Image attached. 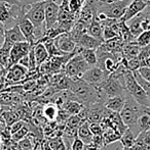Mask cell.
Segmentation results:
<instances>
[{
    "label": "cell",
    "instance_id": "1",
    "mask_svg": "<svg viewBox=\"0 0 150 150\" xmlns=\"http://www.w3.org/2000/svg\"><path fill=\"white\" fill-rule=\"evenodd\" d=\"M69 90L83 105H94L102 99L96 86L86 83L81 78H69Z\"/></svg>",
    "mask_w": 150,
    "mask_h": 150
},
{
    "label": "cell",
    "instance_id": "2",
    "mask_svg": "<svg viewBox=\"0 0 150 150\" xmlns=\"http://www.w3.org/2000/svg\"><path fill=\"white\" fill-rule=\"evenodd\" d=\"M143 111V106L140 105L134 98L132 95H130L128 92L126 93V102L120 110L119 115L120 119L123 122V124L132 131L135 134V136L138 137L140 134V130H139L138 126H137V120L140 117Z\"/></svg>",
    "mask_w": 150,
    "mask_h": 150
},
{
    "label": "cell",
    "instance_id": "3",
    "mask_svg": "<svg viewBox=\"0 0 150 150\" xmlns=\"http://www.w3.org/2000/svg\"><path fill=\"white\" fill-rule=\"evenodd\" d=\"M46 0L43 1H38L35 3H32L28 5V10H26L25 16L31 21L35 28V39H36V43L38 41L42 39L45 36L46 28H45V23H44V8H45ZM35 43V44H36Z\"/></svg>",
    "mask_w": 150,
    "mask_h": 150
},
{
    "label": "cell",
    "instance_id": "4",
    "mask_svg": "<svg viewBox=\"0 0 150 150\" xmlns=\"http://www.w3.org/2000/svg\"><path fill=\"white\" fill-rule=\"evenodd\" d=\"M124 78V89L130 95H132L133 98L137 101L143 107L150 106V101L147 97L144 89L141 87V85L138 83V81L135 78L133 71L126 69L123 74Z\"/></svg>",
    "mask_w": 150,
    "mask_h": 150
},
{
    "label": "cell",
    "instance_id": "5",
    "mask_svg": "<svg viewBox=\"0 0 150 150\" xmlns=\"http://www.w3.org/2000/svg\"><path fill=\"white\" fill-rule=\"evenodd\" d=\"M90 65L85 61L80 52H76L65 64L64 71L68 78H81L83 73Z\"/></svg>",
    "mask_w": 150,
    "mask_h": 150
},
{
    "label": "cell",
    "instance_id": "6",
    "mask_svg": "<svg viewBox=\"0 0 150 150\" xmlns=\"http://www.w3.org/2000/svg\"><path fill=\"white\" fill-rule=\"evenodd\" d=\"M26 6H23L22 10H21L20 14L18 16V20H17V24L19 25L22 33L24 34L25 38H26V41H28L31 45H35L36 43V39H35V28L33 26V24L31 23V21L28 18H26L25 16V12H26Z\"/></svg>",
    "mask_w": 150,
    "mask_h": 150
},
{
    "label": "cell",
    "instance_id": "7",
    "mask_svg": "<svg viewBox=\"0 0 150 150\" xmlns=\"http://www.w3.org/2000/svg\"><path fill=\"white\" fill-rule=\"evenodd\" d=\"M108 76V74L105 71H103L101 67H99L98 65H93L84 71L83 75L81 76V79L90 85L98 86L104 80H106Z\"/></svg>",
    "mask_w": 150,
    "mask_h": 150
},
{
    "label": "cell",
    "instance_id": "8",
    "mask_svg": "<svg viewBox=\"0 0 150 150\" xmlns=\"http://www.w3.org/2000/svg\"><path fill=\"white\" fill-rule=\"evenodd\" d=\"M31 47H32V45H31L28 41H22V42H17V43H14V45H12L11 49H10L8 69H9L11 65L18 63L21 58L26 56L27 54L29 53V51H30Z\"/></svg>",
    "mask_w": 150,
    "mask_h": 150
},
{
    "label": "cell",
    "instance_id": "9",
    "mask_svg": "<svg viewBox=\"0 0 150 150\" xmlns=\"http://www.w3.org/2000/svg\"><path fill=\"white\" fill-rule=\"evenodd\" d=\"M60 6L57 5L50 0H46L45 8H44V23H45L46 31L54 28L58 24Z\"/></svg>",
    "mask_w": 150,
    "mask_h": 150
},
{
    "label": "cell",
    "instance_id": "10",
    "mask_svg": "<svg viewBox=\"0 0 150 150\" xmlns=\"http://www.w3.org/2000/svg\"><path fill=\"white\" fill-rule=\"evenodd\" d=\"M55 44H56L57 48L60 50L61 52H63L64 54H69L72 52H77V44L72 38L70 37L68 33H63L61 35L57 36L56 38H54Z\"/></svg>",
    "mask_w": 150,
    "mask_h": 150
},
{
    "label": "cell",
    "instance_id": "11",
    "mask_svg": "<svg viewBox=\"0 0 150 150\" xmlns=\"http://www.w3.org/2000/svg\"><path fill=\"white\" fill-rule=\"evenodd\" d=\"M147 6V1L146 0H132L130 3L128 4L124 11L123 16H121L120 21L126 23L128 20H131L132 18H134L135 16L139 14L140 12H142L143 10L146 8Z\"/></svg>",
    "mask_w": 150,
    "mask_h": 150
},
{
    "label": "cell",
    "instance_id": "12",
    "mask_svg": "<svg viewBox=\"0 0 150 150\" xmlns=\"http://www.w3.org/2000/svg\"><path fill=\"white\" fill-rule=\"evenodd\" d=\"M28 71V69L25 67L24 65L16 63L7 69L5 81L9 82V83H18L26 77Z\"/></svg>",
    "mask_w": 150,
    "mask_h": 150
},
{
    "label": "cell",
    "instance_id": "13",
    "mask_svg": "<svg viewBox=\"0 0 150 150\" xmlns=\"http://www.w3.org/2000/svg\"><path fill=\"white\" fill-rule=\"evenodd\" d=\"M103 43L102 40H99L97 38L90 36V34L82 33L81 35L78 37L76 44L81 46L82 48H88V49H95L97 50Z\"/></svg>",
    "mask_w": 150,
    "mask_h": 150
},
{
    "label": "cell",
    "instance_id": "14",
    "mask_svg": "<svg viewBox=\"0 0 150 150\" xmlns=\"http://www.w3.org/2000/svg\"><path fill=\"white\" fill-rule=\"evenodd\" d=\"M10 5L7 2H0V22L5 26V29L11 28L17 25V21L12 18L10 12Z\"/></svg>",
    "mask_w": 150,
    "mask_h": 150
},
{
    "label": "cell",
    "instance_id": "15",
    "mask_svg": "<svg viewBox=\"0 0 150 150\" xmlns=\"http://www.w3.org/2000/svg\"><path fill=\"white\" fill-rule=\"evenodd\" d=\"M126 93L122 95H116V96L108 97L105 100V107L108 110H111L112 112L119 113L122 109L126 102Z\"/></svg>",
    "mask_w": 150,
    "mask_h": 150
},
{
    "label": "cell",
    "instance_id": "16",
    "mask_svg": "<svg viewBox=\"0 0 150 150\" xmlns=\"http://www.w3.org/2000/svg\"><path fill=\"white\" fill-rule=\"evenodd\" d=\"M77 138H79L84 144L94 141V135L90 129V122L88 120H83L77 129Z\"/></svg>",
    "mask_w": 150,
    "mask_h": 150
},
{
    "label": "cell",
    "instance_id": "17",
    "mask_svg": "<svg viewBox=\"0 0 150 150\" xmlns=\"http://www.w3.org/2000/svg\"><path fill=\"white\" fill-rule=\"evenodd\" d=\"M4 39L8 40L9 42H11L12 44L17 43V42H22L26 41L24 34L22 33L19 25H14L11 28L5 29V33H4Z\"/></svg>",
    "mask_w": 150,
    "mask_h": 150
},
{
    "label": "cell",
    "instance_id": "18",
    "mask_svg": "<svg viewBox=\"0 0 150 150\" xmlns=\"http://www.w3.org/2000/svg\"><path fill=\"white\" fill-rule=\"evenodd\" d=\"M33 50H34V56L37 67H39L40 64H42L44 61H46L50 58V54H48L47 50L42 42H37L33 46Z\"/></svg>",
    "mask_w": 150,
    "mask_h": 150
},
{
    "label": "cell",
    "instance_id": "19",
    "mask_svg": "<svg viewBox=\"0 0 150 150\" xmlns=\"http://www.w3.org/2000/svg\"><path fill=\"white\" fill-rule=\"evenodd\" d=\"M141 46L137 44L136 41L124 43L122 46V55L126 59H131V58L137 57L140 53Z\"/></svg>",
    "mask_w": 150,
    "mask_h": 150
},
{
    "label": "cell",
    "instance_id": "20",
    "mask_svg": "<svg viewBox=\"0 0 150 150\" xmlns=\"http://www.w3.org/2000/svg\"><path fill=\"white\" fill-rule=\"evenodd\" d=\"M84 108V105L80 102L79 100H69L68 102L65 103V105L61 109L67 112L69 115H79V112Z\"/></svg>",
    "mask_w": 150,
    "mask_h": 150
},
{
    "label": "cell",
    "instance_id": "21",
    "mask_svg": "<svg viewBox=\"0 0 150 150\" xmlns=\"http://www.w3.org/2000/svg\"><path fill=\"white\" fill-rule=\"evenodd\" d=\"M88 34L103 41V26H101V23L95 16L88 27Z\"/></svg>",
    "mask_w": 150,
    "mask_h": 150
},
{
    "label": "cell",
    "instance_id": "22",
    "mask_svg": "<svg viewBox=\"0 0 150 150\" xmlns=\"http://www.w3.org/2000/svg\"><path fill=\"white\" fill-rule=\"evenodd\" d=\"M79 52H80V54L82 55V57L85 59V61L90 65V67L97 64V51L95 49L82 48L81 46H80Z\"/></svg>",
    "mask_w": 150,
    "mask_h": 150
},
{
    "label": "cell",
    "instance_id": "23",
    "mask_svg": "<svg viewBox=\"0 0 150 150\" xmlns=\"http://www.w3.org/2000/svg\"><path fill=\"white\" fill-rule=\"evenodd\" d=\"M136 138L137 137L135 136L134 133L128 128H126V131L121 134V137L119 139H120V142L122 143V145L126 148H131L135 144V142H136Z\"/></svg>",
    "mask_w": 150,
    "mask_h": 150
},
{
    "label": "cell",
    "instance_id": "24",
    "mask_svg": "<svg viewBox=\"0 0 150 150\" xmlns=\"http://www.w3.org/2000/svg\"><path fill=\"white\" fill-rule=\"evenodd\" d=\"M42 113H43V117L47 120L54 122V120H56L57 117H58L59 108L56 104H47L43 107Z\"/></svg>",
    "mask_w": 150,
    "mask_h": 150
},
{
    "label": "cell",
    "instance_id": "25",
    "mask_svg": "<svg viewBox=\"0 0 150 150\" xmlns=\"http://www.w3.org/2000/svg\"><path fill=\"white\" fill-rule=\"evenodd\" d=\"M137 126H138L140 132H144V131L150 130V117L143 112L140 117L137 120Z\"/></svg>",
    "mask_w": 150,
    "mask_h": 150
},
{
    "label": "cell",
    "instance_id": "26",
    "mask_svg": "<svg viewBox=\"0 0 150 150\" xmlns=\"http://www.w3.org/2000/svg\"><path fill=\"white\" fill-rule=\"evenodd\" d=\"M133 74H134L135 78H136V80L138 81V83L141 85V87L144 89L145 93H146L147 97H148V99H149V101H150V82L146 81V80H145L144 78H143L142 76L139 74L138 71H133Z\"/></svg>",
    "mask_w": 150,
    "mask_h": 150
},
{
    "label": "cell",
    "instance_id": "27",
    "mask_svg": "<svg viewBox=\"0 0 150 150\" xmlns=\"http://www.w3.org/2000/svg\"><path fill=\"white\" fill-rule=\"evenodd\" d=\"M34 149H35L34 142H33L32 139L28 135L25 138H23L22 140L18 141V150H34Z\"/></svg>",
    "mask_w": 150,
    "mask_h": 150
},
{
    "label": "cell",
    "instance_id": "28",
    "mask_svg": "<svg viewBox=\"0 0 150 150\" xmlns=\"http://www.w3.org/2000/svg\"><path fill=\"white\" fill-rule=\"evenodd\" d=\"M116 37H119L117 32L114 30L113 27L110 26H104L103 27V41L114 39Z\"/></svg>",
    "mask_w": 150,
    "mask_h": 150
},
{
    "label": "cell",
    "instance_id": "29",
    "mask_svg": "<svg viewBox=\"0 0 150 150\" xmlns=\"http://www.w3.org/2000/svg\"><path fill=\"white\" fill-rule=\"evenodd\" d=\"M135 41L137 42L138 45H140L141 47L147 45L150 43V31H143L139 36H137Z\"/></svg>",
    "mask_w": 150,
    "mask_h": 150
},
{
    "label": "cell",
    "instance_id": "30",
    "mask_svg": "<svg viewBox=\"0 0 150 150\" xmlns=\"http://www.w3.org/2000/svg\"><path fill=\"white\" fill-rule=\"evenodd\" d=\"M77 129L78 128L66 126L64 132H63V137H64V139H67V140H72L73 141L74 139L77 138Z\"/></svg>",
    "mask_w": 150,
    "mask_h": 150
},
{
    "label": "cell",
    "instance_id": "31",
    "mask_svg": "<svg viewBox=\"0 0 150 150\" xmlns=\"http://www.w3.org/2000/svg\"><path fill=\"white\" fill-rule=\"evenodd\" d=\"M137 57L140 59V61L142 62V65L144 67L145 65V61L148 57H150V43L147 44V45L143 46L141 47V50H140V53L138 54Z\"/></svg>",
    "mask_w": 150,
    "mask_h": 150
},
{
    "label": "cell",
    "instance_id": "32",
    "mask_svg": "<svg viewBox=\"0 0 150 150\" xmlns=\"http://www.w3.org/2000/svg\"><path fill=\"white\" fill-rule=\"evenodd\" d=\"M29 134V129L27 126H24L23 128H21L19 131H17L16 133L11 134V139L14 141V142H18V141L22 140L23 138L27 136Z\"/></svg>",
    "mask_w": 150,
    "mask_h": 150
},
{
    "label": "cell",
    "instance_id": "33",
    "mask_svg": "<svg viewBox=\"0 0 150 150\" xmlns=\"http://www.w3.org/2000/svg\"><path fill=\"white\" fill-rule=\"evenodd\" d=\"M83 119L80 117L79 115H69L68 120H67L66 126L69 127H74V128H78V127L81 125V122H83Z\"/></svg>",
    "mask_w": 150,
    "mask_h": 150
},
{
    "label": "cell",
    "instance_id": "34",
    "mask_svg": "<svg viewBox=\"0 0 150 150\" xmlns=\"http://www.w3.org/2000/svg\"><path fill=\"white\" fill-rule=\"evenodd\" d=\"M81 0H68V8L71 12L76 13L81 7Z\"/></svg>",
    "mask_w": 150,
    "mask_h": 150
},
{
    "label": "cell",
    "instance_id": "35",
    "mask_svg": "<svg viewBox=\"0 0 150 150\" xmlns=\"http://www.w3.org/2000/svg\"><path fill=\"white\" fill-rule=\"evenodd\" d=\"M3 117H5V122H6V125L7 126H11L14 122H16L18 120L19 117L17 113H14V112H10V111H7V112H4L3 113Z\"/></svg>",
    "mask_w": 150,
    "mask_h": 150
},
{
    "label": "cell",
    "instance_id": "36",
    "mask_svg": "<svg viewBox=\"0 0 150 150\" xmlns=\"http://www.w3.org/2000/svg\"><path fill=\"white\" fill-rule=\"evenodd\" d=\"M90 129L94 136H101L103 133L102 126L100 122H90Z\"/></svg>",
    "mask_w": 150,
    "mask_h": 150
},
{
    "label": "cell",
    "instance_id": "37",
    "mask_svg": "<svg viewBox=\"0 0 150 150\" xmlns=\"http://www.w3.org/2000/svg\"><path fill=\"white\" fill-rule=\"evenodd\" d=\"M138 71L146 81L150 82V67H146V65L141 67L140 69H138Z\"/></svg>",
    "mask_w": 150,
    "mask_h": 150
},
{
    "label": "cell",
    "instance_id": "38",
    "mask_svg": "<svg viewBox=\"0 0 150 150\" xmlns=\"http://www.w3.org/2000/svg\"><path fill=\"white\" fill-rule=\"evenodd\" d=\"M83 147H84V143L79 138L74 139L72 144H71V150H83Z\"/></svg>",
    "mask_w": 150,
    "mask_h": 150
},
{
    "label": "cell",
    "instance_id": "39",
    "mask_svg": "<svg viewBox=\"0 0 150 150\" xmlns=\"http://www.w3.org/2000/svg\"><path fill=\"white\" fill-rule=\"evenodd\" d=\"M25 126V122H23V120H17L16 122H14V124L10 126V134H14V133H16L17 131H19L21 128H23V127Z\"/></svg>",
    "mask_w": 150,
    "mask_h": 150
},
{
    "label": "cell",
    "instance_id": "40",
    "mask_svg": "<svg viewBox=\"0 0 150 150\" xmlns=\"http://www.w3.org/2000/svg\"><path fill=\"white\" fill-rule=\"evenodd\" d=\"M4 33H5V26L2 22H0V45L4 41Z\"/></svg>",
    "mask_w": 150,
    "mask_h": 150
},
{
    "label": "cell",
    "instance_id": "41",
    "mask_svg": "<svg viewBox=\"0 0 150 150\" xmlns=\"http://www.w3.org/2000/svg\"><path fill=\"white\" fill-rule=\"evenodd\" d=\"M18 63L24 65L25 67H27V69H28V67H29V56H28V54H27L26 56H24L23 58H21L20 61H19Z\"/></svg>",
    "mask_w": 150,
    "mask_h": 150
},
{
    "label": "cell",
    "instance_id": "42",
    "mask_svg": "<svg viewBox=\"0 0 150 150\" xmlns=\"http://www.w3.org/2000/svg\"><path fill=\"white\" fill-rule=\"evenodd\" d=\"M17 1L20 2L22 5L24 6H28L32 3H35V2H38V1H43V0H17Z\"/></svg>",
    "mask_w": 150,
    "mask_h": 150
},
{
    "label": "cell",
    "instance_id": "43",
    "mask_svg": "<svg viewBox=\"0 0 150 150\" xmlns=\"http://www.w3.org/2000/svg\"><path fill=\"white\" fill-rule=\"evenodd\" d=\"M0 2H7V3H9V4H18V5H22V4H21L19 1H17V0H0Z\"/></svg>",
    "mask_w": 150,
    "mask_h": 150
},
{
    "label": "cell",
    "instance_id": "44",
    "mask_svg": "<svg viewBox=\"0 0 150 150\" xmlns=\"http://www.w3.org/2000/svg\"><path fill=\"white\" fill-rule=\"evenodd\" d=\"M143 111H144L146 115H148L150 117V106H147V107H143Z\"/></svg>",
    "mask_w": 150,
    "mask_h": 150
},
{
    "label": "cell",
    "instance_id": "45",
    "mask_svg": "<svg viewBox=\"0 0 150 150\" xmlns=\"http://www.w3.org/2000/svg\"><path fill=\"white\" fill-rule=\"evenodd\" d=\"M145 65H146V67H150V57L147 58L146 61H145Z\"/></svg>",
    "mask_w": 150,
    "mask_h": 150
},
{
    "label": "cell",
    "instance_id": "46",
    "mask_svg": "<svg viewBox=\"0 0 150 150\" xmlns=\"http://www.w3.org/2000/svg\"><path fill=\"white\" fill-rule=\"evenodd\" d=\"M34 150H43V147H42V145H40V146H38L37 148L35 147V149Z\"/></svg>",
    "mask_w": 150,
    "mask_h": 150
},
{
    "label": "cell",
    "instance_id": "47",
    "mask_svg": "<svg viewBox=\"0 0 150 150\" xmlns=\"http://www.w3.org/2000/svg\"><path fill=\"white\" fill-rule=\"evenodd\" d=\"M0 144H1V136H0Z\"/></svg>",
    "mask_w": 150,
    "mask_h": 150
}]
</instances>
